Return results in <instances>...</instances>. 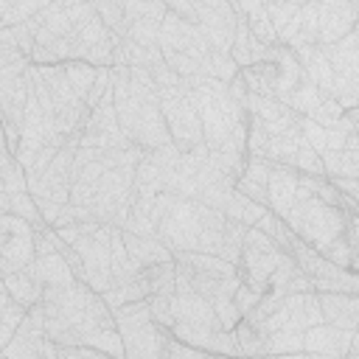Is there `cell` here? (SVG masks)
Masks as SVG:
<instances>
[{"instance_id": "277c9868", "label": "cell", "mask_w": 359, "mask_h": 359, "mask_svg": "<svg viewBox=\"0 0 359 359\" xmlns=\"http://www.w3.org/2000/svg\"><path fill=\"white\" fill-rule=\"evenodd\" d=\"M157 93H160V109H163V121L168 126L171 143L182 154L202 146L205 129H202L199 109L191 98V90L185 87V79L180 84H171V87H157Z\"/></svg>"}, {"instance_id": "836d02e7", "label": "cell", "mask_w": 359, "mask_h": 359, "mask_svg": "<svg viewBox=\"0 0 359 359\" xmlns=\"http://www.w3.org/2000/svg\"><path fill=\"white\" fill-rule=\"evenodd\" d=\"M236 191H241L244 196H250L252 202H258V205H264V208L269 210V191H266L264 185L250 182V180H244V177H238V180H236Z\"/></svg>"}, {"instance_id": "f35d334b", "label": "cell", "mask_w": 359, "mask_h": 359, "mask_svg": "<svg viewBox=\"0 0 359 359\" xmlns=\"http://www.w3.org/2000/svg\"><path fill=\"white\" fill-rule=\"evenodd\" d=\"M309 359H348V356H325V353H309Z\"/></svg>"}, {"instance_id": "8992f818", "label": "cell", "mask_w": 359, "mask_h": 359, "mask_svg": "<svg viewBox=\"0 0 359 359\" xmlns=\"http://www.w3.org/2000/svg\"><path fill=\"white\" fill-rule=\"evenodd\" d=\"M36 227L20 216L3 213L0 219V269L3 275L22 272L36 261Z\"/></svg>"}, {"instance_id": "4fadbf2b", "label": "cell", "mask_w": 359, "mask_h": 359, "mask_svg": "<svg viewBox=\"0 0 359 359\" xmlns=\"http://www.w3.org/2000/svg\"><path fill=\"white\" fill-rule=\"evenodd\" d=\"M238 14V11H236ZM269 50L250 28H247V20L238 14V28H236V39H233V48H230V56L233 62L238 65V70H247V67H255L261 62L269 59Z\"/></svg>"}, {"instance_id": "484cf974", "label": "cell", "mask_w": 359, "mask_h": 359, "mask_svg": "<svg viewBox=\"0 0 359 359\" xmlns=\"http://www.w3.org/2000/svg\"><path fill=\"white\" fill-rule=\"evenodd\" d=\"M62 67H65L67 81H70L73 90L79 93V98L87 104L90 90H93V84H95V79H98V67H95V65H87V62H65Z\"/></svg>"}, {"instance_id": "e575fe53", "label": "cell", "mask_w": 359, "mask_h": 359, "mask_svg": "<svg viewBox=\"0 0 359 359\" xmlns=\"http://www.w3.org/2000/svg\"><path fill=\"white\" fill-rule=\"evenodd\" d=\"M165 6H168V11H171V14H177L180 20H185V22H194V25H196V3H188V0H168Z\"/></svg>"}, {"instance_id": "ffe728a7", "label": "cell", "mask_w": 359, "mask_h": 359, "mask_svg": "<svg viewBox=\"0 0 359 359\" xmlns=\"http://www.w3.org/2000/svg\"><path fill=\"white\" fill-rule=\"evenodd\" d=\"M25 317H28V309H25L22 303H17V300L3 289V292H0V345H3V348L14 339L17 328L25 323Z\"/></svg>"}, {"instance_id": "44dd1931", "label": "cell", "mask_w": 359, "mask_h": 359, "mask_svg": "<svg viewBox=\"0 0 359 359\" xmlns=\"http://www.w3.org/2000/svg\"><path fill=\"white\" fill-rule=\"evenodd\" d=\"M280 353H306L300 328L283 325L272 334H264V356H280Z\"/></svg>"}, {"instance_id": "d6986e66", "label": "cell", "mask_w": 359, "mask_h": 359, "mask_svg": "<svg viewBox=\"0 0 359 359\" xmlns=\"http://www.w3.org/2000/svg\"><path fill=\"white\" fill-rule=\"evenodd\" d=\"M3 289L17 300V303H22L25 309H34V306H39L42 303V286L31 278V272L28 269H22V272H11V275H3Z\"/></svg>"}, {"instance_id": "7c38bea8", "label": "cell", "mask_w": 359, "mask_h": 359, "mask_svg": "<svg viewBox=\"0 0 359 359\" xmlns=\"http://www.w3.org/2000/svg\"><path fill=\"white\" fill-rule=\"evenodd\" d=\"M31 278L45 289H65V286H73L79 278L73 272V266L62 258V252H53V255H39L31 266H28Z\"/></svg>"}, {"instance_id": "cb8c5ba5", "label": "cell", "mask_w": 359, "mask_h": 359, "mask_svg": "<svg viewBox=\"0 0 359 359\" xmlns=\"http://www.w3.org/2000/svg\"><path fill=\"white\" fill-rule=\"evenodd\" d=\"M0 208H3V213H11V216H20V219H25L28 224H34V227H48L45 224V219H42V213H39V205H36V199L31 196V191H22V194H11V196H0Z\"/></svg>"}, {"instance_id": "30bf717a", "label": "cell", "mask_w": 359, "mask_h": 359, "mask_svg": "<svg viewBox=\"0 0 359 359\" xmlns=\"http://www.w3.org/2000/svg\"><path fill=\"white\" fill-rule=\"evenodd\" d=\"M359 25V3H345V0H331L320 3V39L317 45H337L353 28Z\"/></svg>"}, {"instance_id": "e0dca14e", "label": "cell", "mask_w": 359, "mask_h": 359, "mask_svg": "<svg viewBox=\"0 0 359 359\" xmlns=\"http://www.w3.org/2000/svg\"><path fill=\"white\" fill-rule=\"evenodd\" d=\"M233 8L247 20V28L266 45V48H275L278 45V34L272 28V20H269V11H266V3H258V0H244V3H233Z\"/></svg>"}, {"instance_id": "1f68e13d", "label": "cell", "mask_w": 359, "mask_h": 359, "mask_svg": "<svg viewBox=\"0 0 359 359\" xmlns=\"http://www.w3.org/2000/svg\"><path fill=\"white\" fill-rule=\"evenodd\" d=\"M264 300V294L261 292H255V289H250L247 283H241L238 289H236V294H233V303H236V309H238V314L241 317H247V314H252L255 311V306Z\"/></svg>"}, {"instance_id": "4dcf8cb0", "label": "cell", "mask_w": 359, "mask_h": 359, "mask_svg": "<svg viewBox=\"0 0 359 359\" xmlns=\"http://www.w3.org/2000/svg\"><path fill=\"white\" fill-rule=\"evenodd\" d=\"M171 297L174 294H151L149 297V309L154 314V320L163 325V328H174V311H171Z\"/></svg>"}, {"instance_id": "2e32d148", "label": "cell", "mask_w": 359, "mask_h": 359, "mask_svg": "<svg viewBox=\"0 0 359 359\" xmlns=\"http://www.w3.org/2000/svg\"><path fill=\"white\" fill-rule=\"evenodd\" d=\"M266 11H269V20H272V28L278 34V45H292L300 34V11H303V3H266Z\"/></svg>"}, {"instance_id": "d590c367", "label": "cell", "mask_w": 359, "mask_h": 359, "mask_svg": "<svg viewBox=\"0 0 359 359\" xmlns=\"http://www.w3.org/2000/svg\"><path fill=\"white\" fill-rule=\"evenodd\" d=\"M59 359H112L95 348H59Z\"/></svg>"}, {"instance_id": "83f0119b", "label": "cell", "mask_w": 359, "mask_h": 359, "mask_svg": "<svg viewBox=\"0 0 359 359\" xmlns=\"http://www.w3.org/2000/svg\"><path fill=\"white\" fill-rule=\"evenodd\" d=\"M28 191V174L22 168V163L6 151V160H3V194L11 196V194H22Z\"/></svg>"}, {"instance_id": "8d00e7d4", "label": "cell", "mask_w": 359, "mask_h": 359, "mask_svg": "<svg viewBox=\"0 0 359 359\" xmlns=\"http://www.w3.org/2000/svg\"><path fill=\"white\" fill-rule=\"evenodd\" d=\"M258 359H309V353H280V356H258Z\"/></svg>"}, {"instance_id": "52a82bcc", "label": "cell", "mask_w": 359, "mask_h": 359, "mask_svg": "<svg viewBox=\"0 0 359 359\" xmlns=\"http://www.w3.org/2000/svg\"><path fill=\"white\" fill-rule=\"evenodd\" d=\"M73 250L79 252L84 264V283L104 294L115 280H112V224H101L98 233L81 236Z\"/></svg>"}, {"instance_id": "ac0fdd59", "label": "cell", "mask_w": 359, "mask_h": 359, "mask_svg": "<svg viewBox=\"0 0 359 359\" xmlns=\"http://www.w3.org/2000/svg\"><path fill=\"white\" fill-rule=\"evenodd\" d=\"M174 261L202 272V275H210V278H241V269L219 255H208V252H180Z\"/></svg>"}, {"instance_id": "5b68a950", "label": "cell", "mask_w": 359, "mask_h": 359, "mask_svg": "<svg viewBox=\"0 0 359 359\" xmlns=\"http://www.w3.org/2000/svg\"><path fill=\"white\" fill-rule=\"evenodd\" d=\"M160 50H163V62L171 59H191L196 65L205 67L208 73V62H210V45L205 39V34L199 31V25L180 20L177 14H165L163 25H160V39H157Z\"/></svg>"}, {"instance_id": "4316f807", "label": "cell", "mask_w": 359, "mask_h": 359, "mask_svg": "<svg viewBox=\"0 0 359 359\" xmlns=\"http://www.w3.org/2000/svg\"><path fill=\"white\" fill-rule=\"evenodd\" d=\"M320 39V3H303L300 11V34L289 48H300V45H317Z\"/></svg>"}, {"instance_id": "7a4b0ae2", "label": "cell", "mask_w": 359, "mask_h": 359, "mask_svg": "<svg viewBox=\"0 0 359 359\" xmlns=\"http://www.w3.org/2000/svg\"><path fill=\"white\" fill-rule=\"evenodd\" d=\"M157 224V238L174 252H208L222 258L227 216L210 210L196 199H180L174 194H160L151 210Z\"/></svg>"}, {"instance_id": "f546056e", "label": "cell", "mask_w": 359, "mask_h": 359, "mask_svg": "<svg viewBox=\"0 0 359 359\" xmlns=\"http://www.w3.org/2000/svg\"><path fill=\"white\" fill-rule=\"evenodd\" d=\"M345 115V109L334 101V98H325L323 104H320V109L309 118V121H314L317 126H323V129H337V123H339V118Z\"/></svg>"}, {"instance_id": "5bb4252c", "label": "cell", "mask_w": 359, "mask_h": 359, "mask_svg": "<svg viewBox=\"0 0 359 359\" xmlns=\"http://www.w3.org/2000/svg\"><path fill=\"white\" fill-rule=\"evenodd\" d=\"M323 317L328 325L356 331L359 325V294H320Z\"/></svg>"}, {"instance_id": "74e56055", "label": "cell", "mask_w": 359, "mask_h": 359, "mask_svg": "<svg viewBox=\"0 0 359 359\" xmlns=\"http://www.w3.org/2000/svg\"><path fill=\"white\" fill-rule=\"evenodd\" d=\"M351 353H356V356H359V325H356V331H353V345H351Z\"/></svg>"}, {"instance_id": "7402d4cb", "label": "cell", "mask_w": 359, "mask_h": 359, "mask_svg": "<svg viewBox=\"0 0 359 359\" xmlns=\"http://www.w3.org/2000/svg\"><path fill=\"white\" fill-rule=\"evenodd\" d=\"M48 3L42 0H0V28H14L42 14Z\"/></svg>"}, {"instance_id": "ba28073f", "label": "cell", "mask_w": 359, "mask_h": 359, "mask_svg": "<svg viewBox=\"0 0 359 359\" xmlns=\"http://www.w3.org/2000/svg\"><path fill=\"white\" fill-rule=\"evenodd\" d=\"M196 25L205 34L210 50L216 53H230L236 28H238V14L233 3L227 0H202L196 3Z\"/></svg>"}, {"instance_id": "ab89813d", "label": "cell", "mask_w": 359, "mask_h": 359, "mask_svg": "<svg viewBox=\"0 0 359 359\" xmlns=\"http://www.w3.org/2000/svg\"><path fill=\"white\" fill-rule=\"evenodd\" d=\"M348 359H359V356H356V353H351V356H348Z\"/></svg>"}, {"instance_id": "d4e9b609", "label": "cell", "mask_w": 359, "mask_h": 359, "mask_svg": "<svg viewBox=\"0 0 359 359\" xmlns=\"http://www.w3.org/2000/svg\"><path fill=\"white\" fill-rule=\"evenodd\" d=\"M264 213H266V208L258 205V202H252V199L244 196L241 191H233V196H230V202H227V208H224V216H227L230 222L244 224V227H255Z\"/></svg>"}, {"instance_id": "3957f363", "label": "cell", "mask_w": 359, "mask_h": 359, "mask_svg": "<svg viewBox=\"0 0 359 359\" xmlns=\"http://www.w3.org/2000/svg\"><path fill=\"white\" fill-rule=\"evenodd\" d=\"M115 325L121 331L126 359H165L171 331L154 320L149 297L115 309Z\"/></svg>"}, {"instance_id": "6da1fadb", "label": "cell", "mask_w": 359, "mask_h": 359, "mask_svg": "<svg viewBox=\"0 0 359 359\" xmlns=\"http://www.w3.org/2000/svg\"><path fill=\"white\" fill-rule=\"evenodd\" d=\"M112 93H115V112H118L121 132L132 146L151 151L171 143L151 70L112 67Z\"/></svg>"}, {"instance_id": "9c48e42d", "label": "cell", "mask_w": 359, "mask_h": 359, "mask_svg": "<svg viewBox=\"0 0 359 359\" xmlns=\"http://www.w3.org/2000/svg\"><path fill=\"white\" fill-rule=\"evenodd\" d=\"M45 309L42 303L28 309L25 323L17 328L14 339L3 348V356L8 359H42V348H45Z\"/></svg>"}, {"instance_id": "9a60e30c", "label": "cell", "mask_w": 359, "mask_h": 359, "mask_svg": "<svg viewBox=\"0 0 359 359\" xmlns=\"http://www.w3.org/2000/svg\"><path fill=\"white\" fill-rule=\"evenodd\" d=\"M123 233V230H121ZM123 244L132 255V261L146 269V266H157V264H165V261H174V252L157 238V236H132V233H123Z\"/></svg>"}, {"instance_id": "d6a6232c", "label": "cell", "mask_w": 359, "mask_h": 359, "mask_svg": "<svg viewBox=\"0 0 359 359\" xmlns=\"http://www.w3.org/2000/svg\"><path fill=\"white\" fill-rule=\"evenodd\" d=\"M345 238H348V247H351V269L359 272V216H351L345 213Z\"/></svg>"}, {"instance_id": "8fae6325", "label": "cell", "mask_w": 359, "mask_h": 359, "mask_svg": "<svg viewBox=\"0 0 359 359\" xmlns=\"http://www.w3.org/2000/svg\"><path fill=\"white\" fill-rule=\"evenodd\" d=\"M353 331L334 328L328 323L303 331V351L306 353H325V356H351Z\"/></svg>"}, {"instance_id": "603a6c76", "label": "cell", "mask_w": 359, "mask_h": 359, "mask_svg": "<svg viewBox=\"0 0 359 359\" xmlns=\"http://www.w3.org/2000/svg\"><path fill=\"white\" fill-rule=\"evenodd\" d=\"M292 112H297V115H303V118H311L317 109H320V104L325 101V95L309 81V79H303L286 98H280Z\"/></svg>"}, {"instance_id": "f1b7e54d", "label": "cell", "mask_w": 359, "mask_h": 359, "mask_svg": "<svg viewBox=\"0 0 359 359\" xmlns=\"http://www.w3.org/2000/svg\"><path fill=\"white\" fill-rule=\"evenodd\" d=\"M238 65L233 62V56L230 53H210V62H208V73H205V79H216V81H224V84H230L233 79H238Z\"/></svg>"}]
</instances>
